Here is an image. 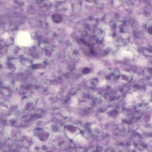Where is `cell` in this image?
<instances>
[{"mask_svg":"<svg viewBox=\"0 0 152 152\" xmlns=\"http://www.w3.org/2000/svg\"><path fill=\"white\" fill-rule=\"evenodd\" d=\"M16 43L18 46H30L33 45V41L29 34L22 32L18 34L16 39Z\"/></svg>","mask_w":152,"mask_h":152,"instance_id":"6da1fadb","label":"cell"},{"mask_svg":"<svg viewBox=\"0 0 152 152\" xmlns=\"http://www.w3.org/2000/svg\"><path fill=\"white\" fill-rule=\"evenodd\" d=\"M69 55L71 58H73L74 59H79V51L76 49H72L70 52Z\"/></svg>","mask_w":152,"mask_h":152,"instance_id":"7a4b0ae2","label":"cell"},{"mask_svg":"<svg viewBox=\"0 0 152 152\" xmlns=\"http://www.w3.org/2000/svg\"><path fill=\"white\" fill-rule=\"evenodd\" d=\"M53 19L55 22L58 23L60 22L62 20V18L60 16L56 14L54 16Z\"/></svg>","mask_w":152,"mask_h":152,"instance_id":"3957f363","label":"cell"}]
</instances>
